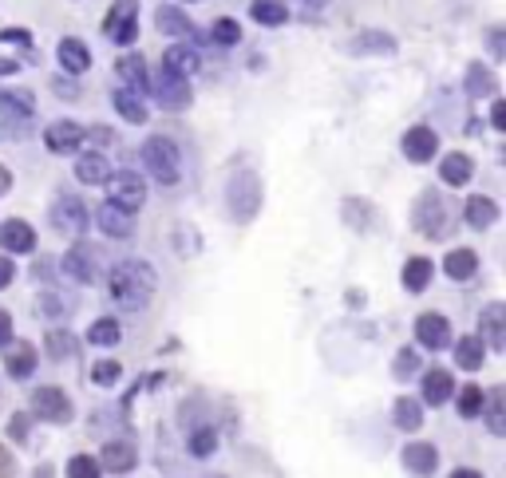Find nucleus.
Masks as SVG:
<instances>
[{
    "label": "nucleus",
    "instance_id": "1",
    "mask_svg": "<svg viewBox=\"0 0 506 478\" xmlns=\"http://www.w3.org/2000/svg\"><path fill=\"white\" fill-rule=\"evenodd\" d=\"M155 285H158V277L147 261H119L111 269V277H107V289H111L115 304H123L127 312L147 309L150 297H155Z\"/></svg>",
    "mask_w": 506,
    "mask_h": 478
},
{
    "label": "nucleus",
    "instance_id": "2",
    "mask_svg": "<svg viewBox=\"0 0 506 478\" xmlns=\"http://www.w3.org/2000/svg\"><path fill=\"white\" fill-rule=\"evenodd\" d=\"M143 162H147L150 178H155L158 186H175V182L182 178V155H178V147L163 135H155V139L143 143Z\"/></svg>",
    "mask_w": 506,
    "mask_h": 478
},
{
    "label": "nucleus",
    "instance_id": "3",
    "mask_svg": "<svg viewBox=\"0 0 506 478\" xmlns=\"http://www.w3.org/2000/svg\"><path fill=\"white\" fill-rule=\"evenodd\" d=\"M412 225L424 237H432V242H439V237H447L451 234V210H447V202H444V194H435V190H424L415 198L412 206Z\"/></svg>",
    "mask_w": 506,
    "mask_h": 478
},
{
    "label": "nucleus",
    "instance_id": "4",
    "mask_svg": "<svg viewBox=\"0 0 506 478\" xmlns=\"http://www.w3.org/2000/svg\"><path fill=\"white\" fill-rule=\"evenodd\" d=\"M225 206H230L234 222H250V217L262 210V182H257L253 170H238L225 186Z\"/></svg>",
    "mask_w": 506,
    "mask_h": 478
},
{
    "label": "nucleus",
    "instance_id": "5",
    "mask_svg": "<svg viewBox=\"0 0 506 478\" xmlns=\"http://www.w3.org/2000/svg\"><path fill=\"white\" fill-rule=\"evenodd\" d=\"M155 87V100L163 111H182V107H190V83L186 75H175L170 68H158V75L150 80Z\"/></svg>",
    "mask_w": 506,
    "mask_h": 478
},
{
    "label": "nucleus",
    "instance_id": "6",
    "mask_svg": "<svg viewBox=\"0 0 506 478\" xmlns=\"http://www.w3.org/2000/svg\"><path fill=\"white\" fill-rule=\"evenodd\" d=\"M32 416L44 423H72V399L63 396V387H36L32 391Z\"/></svg>",
    "mask_w": 506,
    "mask_h": 478
},
{
    "label": "nucleus",
    "instance_id": "7",
    "mask_svg": "<svg viewBox=\"0 0 506 478\" xmlns=\"http://www.w3.org/2000/svg\"><path fill=\"white\" fill-rule=\"evenodd\" d=\"M88 222H91L88 206L75 198V194H63V198H56V206H52V225H56L60 234L80 237L83 230H88Z\"/></svg>",
    "mask_w": 506,
    "mask_h": 478
},
{
    "label": "nucleus",
    "instance_id": "8",
    "mask_svg": "<svg viewBox=\"0 0 506 478\" xmlns=\"http://www.w3.org/2000/svg\"><path fill=\"white\" fill-rule=\"evenodd\" d=\"M135 16H138V0H115L111 13H107V20H103V32H107V36H111L115 43H131V40L138 36Z\"/></svg>",
    "mask_w": 506,
    "mask_h": 478
},
{
    "label": "nucleus",
    "instance_id": "9",
    "mask_svg": "<svg viewBox=\"0 0 506 478\" xmlns=\"http://www.w3.org/2000/svg\"><path fill=\"white\" fill-rule=\"evenodd\" d=\"M111 186H107V194H111V202L115 206H123V210H138V206L147 202V186H143V178H138L135 170H119V174H111Z\"/></svg>",
    "mask_w": 506,
    "mask_h": 478
},
{
    "label": "nucleus",
    "instance_id": "10",
    "mask_svg": "<svg viewBox=\"0 0 506 478\" xmlns=\"http://www.w3.org/2000/svg\"><path fill=\"white\" fill-rule=\"evenodd\" d=\"M60 269L68 273L72 281H80V285H91L95 277H100V261H95V249L91 245H75L63 253L60 261Z\"/></svg>",
    "mask_w": 506,
    "mask_h": 478
},
{
    "label": "nucleus",
    "instance_id": "11",
    "mask_svg": "<svg viewBox=\"0 0 506 478\" xmlns=\"http://www.w3.org/2000/svg\"><path fill=\"white\" fill-rule=\"evenodd\" d=\"M415 340L424 348H432V352L447 348L451 344V320L444 317V312H424V317L415 320Z\"/></svg>",
    "mask_w": 506,
    "mask_h": 478
},
{
    "label": "nucleus",
    "instance_id": "12",
    "mask_svg": "<svg viewBox=\"0 0 506 478\" xmlns=\"http://www.w3.org/2000/svg\"><path fill=\"white\" fill-rule=\"evenodd\" d=\"M135 463H138V451H135V443H127V439H111L100 451V471L127 474V471H135Z\"/></svg>",
    "mask_w": 506,
    "mask_h": 478
},
{
    "label": "nucleus",
    "instance_id": "13",
    "mask_svg": "<svg viewBox=\"0 0 506 478\" xmlns=\"http://www.w3.org/2000/svg\"><path fill=\"white\" fill-rule=\"evenodd\" d=\"M83 130L80 123H72V119H60V123H52L48 130H44V143H48V150H56V155H68V150H75L83 143Z\"/></svg>",
    "mask_w": 506,
    "mask_h": 478
},
{
    "label": "nucleus",
    "instance_id": "14",
    "mask_svg": "<svg viewBox=\"0 0 506 478\" xmlns=\"http://www.w3.org/2000/svg\"><path fill=\"white\" fill-rule=\"evenodd\" d=\"M435 150H439V139H435L432 127H412L404 135V155L412 162H432Z\"/></svg>",
    "mask_w": 506,
    "mask_h": 478
},
{
    "label": "nucleus",
    "instance_id": "15",
    "mask_svg": "<svg viewBox=\"0 0 506 478\" xmlns=\"http://www.w3.org/2000/svg\"><path fill=\"white\" fill-rule=\"evenodd\" d=\"M0 245H5L8 253H32V249H36V230H32L28 222H20V217H13V222L0 225Z\"/></svg>",
    "mask_w": 506,
    "mask_h": 478
},
{
    "label": "nucleus",
    "instance_id": "16",
    "mask_svg": "<svg viewBox=\"0 0 506 478\" xmlns=\"http://www.w3.org/2000/svg\"><path fill=\"white\" fill-rule=\"evenodd\" d=\"M95 222H100V230L107 237H131L135 234V217L131 210H123V206H115V202H107L100 214H95Z\"/></svg>",
    "mask_w": 506,
    "mask_h": 478
},
{
    "label": "nucleus",
    "instance_id": "17",
    "mask_svg": "<svg viewBox=\"0 0 506 478\" xmlns=\"http://www.w3.org/2000/svg\"><path fill=\"white\" fill-rule=\"evenodd\" d=\"M56 56H60V68H63V72H72V75H83V72L91 68V52H88V43L75 40V36H63V40H60Z\"/></svg>",
    "mask_w": 506,
    "mask_h": 478
},
{
    "label": "nucleus",
    "instance_id": "18",
    "mask_svg": "<svg viewBox=\"0 0 506 478\" xmlns=\"http://www.w3.org/2000/svg\"><path fill=\"white\" fill-rule=\"evenodd\" d=\"M5 368L13 379H28L32 372H36V348L32 344H5Z\"/></svg>",
    "mask_w": 506,
    "mask_h": 478
},
{
    "label": "nucleus",
    "instance_id": "19",
    "mask_svg": "<svg viewBox=\"0 0 506 478\" xmlns=\"http://www.w3.org/2000/svg\"><path fill=\"white\" fill-rule=\"evenodd\" d=\"M451 396H455V379H451V372H444V368H427L424 372V399L427 404L444 407Z\"/></svg>",
    "mask_w": 506,
    "mask_h": 478
},
{
    "label": "nucleus",
    "instance_id": "20",
    "mask_svg": "<svg viewBox=\"0 0 506 478\" xmlns=\"http://www.w3.org/2000/svg\"><path fill=\"white\" fill-rule=\"evenodd\" d=\"M482 419H487L491 435H506V387H491L487 396H482Z\"/></svg>",
    "mask_w": 506,
    "mask_h": 478
},
{
    "label": "nucleus",
    "instance_id": "21",
    "mask_svg": "<svg viewBox=\"0 0 506 478\" xmlns=\"http://www.w3.org/2000/svg\"><path fill=\"white\" fill-rule=\"evenodd\" d=\"M404 466L412 474L427 478V474H435V466H439V451L432 447V443H412V447L404 451Z\"/></svg>",
    "mask_w": 506,
    "mask_h": 478
},
{
    "label": "nucleus",
    "instance_id": "22",
    "mask_svg": "<svg viewBox=\"0 0 506 478\" xmlns=\"http://www.w3.org/2000/svg\"><path fill=\"white\" fill-rule=\"evenodd\" d=\"M482 344L491 348H506V309L502 304H487V312H482Z\"/></svg>",
    "mask_w": 506,
    "mask_h": 478
},
{
    "label": "nucleus",
    "instance_id": "23",
    "mask_svg": "<svg viewBox=\"0 0 506 478\" xmlns=\"http://www.w3.org/2000/svg\"><path fill=\"white\" fill-rule=\"evenodd\" d=\"M75 178L88 182V186H100V182L111 178V167H107V158L100 155V150H91V155H83L80 162H75Z\"/></svg>",
    "mask_w": 506,
    "mask_h": 478
},
{
    "label": "nucleus",
    "instance_id": "24",
    "mask_svg": "<svg viewBox=\"0 0 506 478\" xmlns=\"http://www.w3.org/2000/svg\"><path fill=\"white\" fill-rule=\"evenodd\" d=\"M494 222H499V206H494L491 198H482V194L467 198V225L471 230H491Z\"/></svg>",
    "mask_w": 506,
    "mask_h": 478
},
{
    "label": "nucleus",
    "instance_id": "25",
    "mask_svg": "<svg viewBox=\"0 0 506 478\" xmlns=\"http://www.w3.org/2000/svg\"><path fill=\"white\" fill-rule=\"evenodd\" d=\"M475 269H479L475 249H451V253L444 257V273H447V277H455V281L475 277Z\"/></svg>",
    "mask_w": 506,
    "mask_h": 478
},
{
    "label": "nucleus",
    "instance_id": "26",
    "mask_svg": "<svg viewBox=\"0 0 506 478\" xmlns=\"http://www.w3.org/2000/svg\"><path fill=\"white\" fill-rule=\"evenodd\" d=\"M198 52L190 48V43H175V48H167V56H163V68H170L175 75H194L198 72Z\"/></svg>",
    "mask_w": 506,
    "mask_h": 478
},
{
    "label": "nucleus",
    "instance_id": "27",
    "mask_svg": "<svg viewBox=\"0 0 506 478\" xmlns=\"http://www.w3.org/2000/svg\"><path fill=\"white\" fill-rule=\"evenodd\" d=\"M471 170H475V162H471L467 155H444V167H439V178L447 182V186H467Z\"/></svg>",
    "mask_w": 506,
    "mask_h": 478
},
{
    "label": "nucleus",
    "instance_id": "28",
    "mask_svg": "<svg viewBox=\"0 0 506 478\" xmlns=\"http://www.w3.org/2000/svg\"><path fill=\"white\" fill-rule=\"evenodd\" d=\"M155 24H158V32H167V36H186V40L194 36V24H190V16H182V8H175V5L158 8Z\"/></svg>",
    "mask_w": 506,
    "mask_h": 478
},
{
    "label": "nucleus",
    "instance_id": "29",
    "mask_svg": "<svg viewBox=\"0 0 506 478\" xmlns=\"http://www.w3.org/2000/svg\"><path fill=\"white\" fill-rule=\"evenodd\" d=\"M482 360H487V352H482L479 336H463V340L455 344V364L463 368V372H479Z\"/></svg>",
    "mask_w": 506,
    "mask_h": 478
},
{
    "label": "nucleus",
    "instance_id": "30",
    "mask_svg": "<svg viewBox=\"0 0 506 478\" xmlns=\"http://www.w3.org/2000/svg\"><path fill=\"white\" fill-rule=\"evenodd\" d=\"M250 13H253L257 24H269V28H273V24H285V20H289L285 0H253Z\"/></svg>",
    "mask_w": 506,
    "mask_h": 478
},
{
    "label": "nucleus",
    "instance_id": "31",
    "mask_svg": "<svg viewBox=\"0 0 506 478\" xmlns=\"http://www.w3.org/2000/svg\"><path fill=\"white\" fill-rule=\"evenodd\" d=\"M392 419H396V427L400 431H419L424 427V407H419L415 399H396Z\"/></svg>",
    "mask_w": 506,
    "mask_h": 478
},
{
    "label": "nucleus",
    "instance_id": "32",
    "mask_svg": "<svg viewBox=\"0 0 506 478\" xmlns=\"http://www.w3.org/2000/svg\"><path fill=\"white\" fill-rule=\"evenodd\" d=\"M494 75L491 68H482V63H471V72H467V95L471 100H487V95H494Z\"/></svg>",
    "mask_w": 506,
    "mask_h": 478
},
{
    "label": "nucleus",
    "instance_id": "33",
    "mask_svg": "<svg viewBox=\"0 0 506 478\" xmlns=\"http://www.w3.org/2000/svg\"><path fill=\"white\" fill-rule=\"evenodd\" d=\"M432 273H435L432 261H427V257H412V261L404 265V285L412 289V292H424L427 281H432Z\"/></svg>",
    "mask_w": 506,
    "mask_h": 478
},
{
    "label": "nucleus",
    "instance_id": "34",
    "mask_svg": "<svg viewBox=\"0 0 506 478\" xmlns=\"http://www.w3.org/2000/svg\"><path fill=\"white\" fill-rule=\"evenodd\" d=\"M115 111H119L127 123H147V107L138 103V91H131V87L115 91Z\"/></svg>",
    "mask_w": 506,
    "mask_h": 478
},
{
    "label": "nucleus",
    "instance_id": "35",
    "mask_svg": "<svg viewBox=\"0 0 506 478\" xmlns=\"http://www.w3.org/2000/svg\"><path fill=\"white\" fill-rule=\"evenodd\" d=\"M44 344H48V356H52V360H72V356L80 352V344H75V336H72L68 329H63V332L52 329Z\"/></svg>",
    "mask_w": 506,
    "mask_h": 478
},
{
    "label": "nucleus",
    "instance_id": "36",
    "mask_svg": "<svg viewBox=\"0 0 506 478\" xmlns=\"http://www.w3.org/2000/svg\"><path fill=\"white\" fill-rule=\"evenodd\" d=\"M396 40L387 36V32H360L357 40L348 43V52H357V56H364V52H392Z\"/></svg>",
    "mask_w": 506,
    "mask_h": 478
},
{
    "label": "nucleus",
    "instance_id": "37",
    "mask_svg": "<svg viewBox=\"0 0 506 478\" xmlns=\"http://www.w3.org/2000/svg\"><path fill=\"white\" fill-rule=\"evenodd\" d=\"M119 75L127 83H131V91H143V87H150V80H147V63H143V56H123L119 63Z\"/></svg>",
    "mask_w": 506,
    "mask_h": 478
},
{
    "label": "nucleus",
    "instance_id": "38",
    "mask_svg": "<svg viewBox=\"0 0 506 478\" xmlns=\"http://www.w3.org/2000/svg\"><path fill=\"white\" fill-rule=\"evenodd\" d=\"M88 340H91L95 348H111V344H119V320H115V317L95 320L91 329H88Z\"/></svg>",
    "mask_w": 506,
    "mask_h": 478
},
{
    "label": "nucleus",
    "instance_id": "39",
    "mask_svg": "<svg viewBox=\"0 0 506 478\" xmlns=\"http://www.w3.org/2000/svg\"><path fill=\"white\" fill-rule=\"evenodd\" d=\"M186 447H190L194 459H210V454L218 451V431H214V427H198L186 439Z\"/></svg>",
    "mask_w": 506,
    "mask_h": 478
},
{
    "label": "nucleus",
    "instance_id": "40",
    "mask_svg": "<svg viewBox=\"0 0 506 478\" xmlns=\"http://www.w3.org/2000/svg\"><path fill=\"white\" fill-rule=\"evenodd\" d=\"M372 217H376V210H372L368 202H357V198H352V202H344V222H348V225H357V230H368V225H372Z\"/></svg>",
    "mask_w": 506,
    "mask_h": 478
},
{
    "label": "nucleus",
    "instance_id": "41",
    "mask_svg": "<svg viewBox=\"0 0 506 478\" xmlns=\"http://www.w3.org/2000/svg\"><path fill=\"white\" fill-rule=\"evenodd\" d=\"M214 43H222V48H234V43H238L242 40V28H238V20H230V16H225V20H214Z\"/></svg>",
    "mask_w": 506,
    "mask_h": 478
},
{
    "label": "nucleus",
    "instance_id": "42",
    "mask_svg": "<svg viewBox=\"0 0 506 478\" xmlns=\"http://www.w3.org/2000/svg\"><path fill=\"white\" fill-rule=\"evenodd\" d=\"M0 107H8V111H16V115H24V119L36 111V103H32L28 91H0Z\"/></svg>",
    "mask_w": 506,
    "mask_h": 478
},
{
    "label": "nucleus",
    "instance_id": "43",
    "mask_svg": "<svg viewBox=\"0 0 506 478\" xmlns=\"http://www.w3.org/2000/svg\"><path fill=\"white\" fill-rule=\"evenodd\" d=\"M479 411H482V391H479L475 384L463 387V391H459V416H463V419H475Z\"/></svg>",
    "mask_w": 506,
    "mask_h": 478
},
{
    "label": "nucleus",
    "instance_id": "44",
    "mask_svg": "<svg viewBox=\"0 0 506 478\" xmlns=\"http://www.w3.org/2000/svg\"><path fill=\"white\" fill-rule=\"evenodd\" d=\"M100 463L91 459V454H75V459L68 463V478H100Z\"/></svg>",
    "mask_w": 506,
    "mask_h": 478
},
{
    "label": "nucleus",
    "instance_id": "45",
    "mask_svg": "<svg viewBox=\"0 0 506 478\" xmlns=\"http://www.w3.org/2000/svg\"><path fill=\"white\" fill-rule=\"evenodd\" d=\"M412 372H419V356L412 352V348H404V352L396 356V364H392V376L396 379H412Z\"/></svg>",
    "mask_w": 506,
    "mask_h": 478
},
{
    "label": "nucleus",
    "instance_id": "46",
    "mask_svg": "<svg viewBox=\"0 0 506 478\" xmlns=\"http://www.w3.org/2000/svg\"><path fill=\"white\" fill-rule=\"evenodd\" d=\"M119 376H123V368L115 364V360H103V364H95V368H91V379H95L100 387H111Z\"/></svg>",
    "mask_w": 506,
    "mask_h": 478
},
{
    "label": "nucleus",
    "instance_id": "47",
    "mask_svg": "<svg viewBox=\"0 0 506 478\" xmlns=\"http://www.w3.org/2000/svg\"><path fill=\"white\" fill-rule=\"evenodd\" d=\"M8 431H13L16 443H28V416H24V411H16L13 423H8Z\"/></svg>",
    "mask_w": 506,
    "mask_h": 478
},
{
    "label": "nucleus",
    "instance_id": "48",
    "mask_svg": "<svg viewBox=\"0 0 506 478\" xmlns=\"http://www.w3.org/2000/svg\"><path fill=\"white\" fill-rule=\"evenodd\" d=\"M20 119H24V115H20ZM13 123H16V119L0 115V135H5V139H24V127H13Z\"/></svg>",
    "mask_w": 506,
    "mask_h": 478
},
{
    "label": "nucleus",
    "instance_id": "49",
    "mask_svg": "<svg viewBox=\"0 0 506 478\" xmlns=\"http://www.w3.org/2000/svg\"><path fill=\"white\" fill-rule=\"evenodd\" d=\"M13 474H16V459L0 447V478H13Z\"/></svg>",
    "mask_w": 506,
    "mask_h": 478
},
{
    "label": "nucleus",
    "instance_id": "50",
    "mask_svg": "<svg viewBox=\"0 0 506 478\" xmlns=\"http://www.w3.org/2000/svg\"><path fill=\"white\" fill-rule=\"evenodd\" d=\"M0 40H8V43H32V36H28L24 28H5V32H0Z\"/></svg>",
    "mask_w": 506,
    "mask_h": 478
},
{
    "label": "nucleus",
    "instance_id": "51",
    "mask_svg": "<svg viewBox=\"0 0 506 478\" xmlns=\"http://www.w3.org/2000/svg\"><path fill=\"white\" fill-rule=\"evenodd\" d=\"M13 277H16L13 261H8V257H0V289H8V285H13Z\"/></svg>",
    "mask_w": 506,
    "mask_h": 478
},
{
    "label": "nucleus",
    "instance_id": "52",
    "mask_svg": "<svg viewBox=\"0 0 506 478\" xmlns=\"http://www.w3.org/2000/svg\"><path fill=\"white\" fill-rule=\"evenodd\" d=\"M8 340H13V317H8V312L0 309V348H5Z\"/></svg>",
    "mask_w": 506,
    "mask_h": 478
},
{
    "label": "nucleus",
    "instance_id": "53",
    "mask_svg": "<svg viewBox=\"0 0 506 478\" xmlns=\"http://www.w3.org/2000/svg\"><path fill=\"white\" fill-rule=\"evenodd\" d=\"M491 123L499 127V130H506V103H502V100L494 103V111H491Z\"/></svg>",
    "mask_w": 506,
    "mask_h": 478
},
{
    "label": "nucleus",
    "instance_id": "54",
    "mask_svg": "<svg viewBox=\"0 0 506 478\" xmlns=\"http://www.w3.org/2000/svg\"><path fill=\"white\" fill-rule=\"evenodd\" d=\"M13 190V174H8V167H0V194Z\"/></svg>",
    "mask_w": 506,
    "mask_h": 478
},
{
    "label": "nucleus",
    "instance_id": "55",
    "mask_svg": "<svg viewBox=\"0 0 506 478\" xmlns=\"http://www.w3.org/2000/svg\"><path fill=\"white\" fill-rule=\"evenodd\" d=\"M491 48H494V56H502V28L491 32Z\"/></svg>",
    "mask_w": 506,
    "mask_h": 478
},
{
    "label": "nucleus",
    "instance_id": "56",
    "mask_svg": "<svg viewBox=\"0 0 506 478\" xmlns=\"http://www.w3.org/2000/svg\"><path fill=\"white\" fill-rule=\"evenodd\" d=\"M451 478H482V474L471 471V466H459V471H451Z\"/></svg>",
    "mask_w": 506,
    "mask_h": 478
},
{
    "label": "nucleus",
    "instance_id": "57",
    "mask_svg": "<svg viewBox=\"0 0 506 478\" xmlns=\"http://www.w3.org/2000/svg\"><path fill=\"white\" fill-rule=\"evenodd\" d=\"M16 72V63L13 60H0V75H13Z\"/></svg>",
    "mask_w": 506,
    "mask_h": 478
},
{
    "label": "nucleus",
    "instance_id": "58",
    "mask_svg": "<svg viewBox=\"0 0 506 478\" xmlns=\"http://www.w3.org/2000/svg\"><path fill=\"white\" fill-rule=\"evenodd\" d=\"M305 5H313V8H320V5H325V0H305Z\"/></svg>",
    "mask_w": 506,
    "mask_h": 478
}]
</instances>
